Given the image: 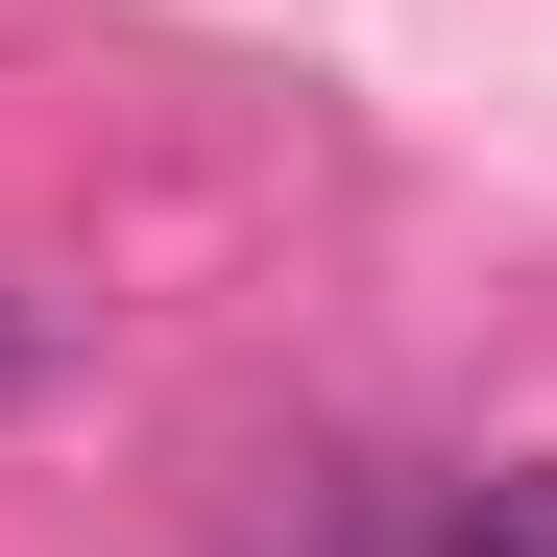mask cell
Returning a JSON list of instances; mask_svg holds the SVG:
<instances>
[{
	"label": "cell",
	"mask_w": 557,
	"mask_h": 557,
	"mask_svg": "<svg viewBox=\"0 0 557 557\" xmlns=\"http://www.w3.org/2000/svg\"><path fill=\"white\" fill-rule=\"evenodd\" d=\"M436 557H557V460H509V485H460V509H436Z\"/></svg>",
	"instance_id": "cell-1"
},
{
	"label": "cell",
	"mask_w": 557,
	"mask_h": 557,
	"mask_svg": "<svg viewBox=\"0 0 557 557\" xmlns=\"http://www.w3.org/2000/svg\"><path fill=\"white\" fill-rule=\"evenodd\" d=\"M25 363H49V339H25V292H0V412H25Z\"/></svg>",
	"instance_id": "cell-2"
}]
</instances>
